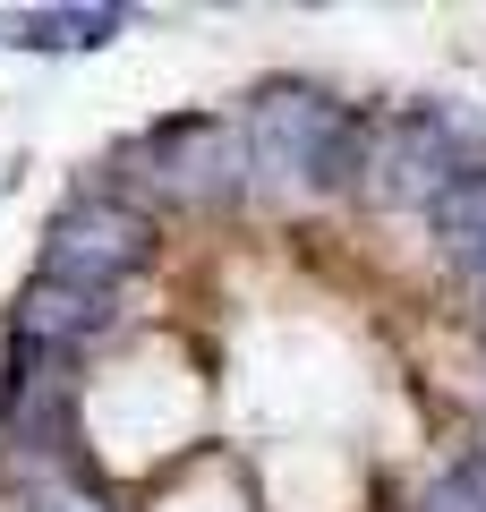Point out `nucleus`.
<instances>
[{
  "instance_id": "1",
  "label": "nucleus",
  "mask_w": 486,
  "mask_h": 512,
  "mask_svg": "<svg viewBox=\"0 0 486 512\" xmlns=\"http://www.w3.org/2000/svg\"><path fill=\"white\" fill-rule=\"evenodd\" d=\"M461 171H486L478 128L452 120V111H401V120L367 128V171L359 188L376 205H435Z\"/></svg>"
},
{
  "instance_id": "2",
  "label": "nucleus",
  "mask_w": 486,
  "mask_h": 512,
  "mask_svg": "<svg viewBox=\"0 0 486 512\" xmlns=\"http://www.w3.org/2000/svg\"><path fill=\"white\" fill-rule=\"evenodd\" d=\"M145 248H154V222L128 197H77V205H60L52 239H43V274L86 299H111L145 265Z\"/></svg>"
},
{
  "instance_id": "3",
  "label": "nucleus",
  "mask_w": 486,
  "mask_h": 512,
  "mask_svg": "<svg viewBox=\"0 0 486 512\" xmlns=\"http://www.w3.org/2000/svg\"><path fill=\"white\" fill-rule=\"evenodd\" d=\"M145 180H154V197H180V205H231L239 188H248V146H239V128L222 120H171L145 137Z\"/></svg>"
},
{
  "instance_id": "4",
  "label": "nucleus",
  "mask_w": 486,
  "mask_h": 512,
  "mask_svg": "<svg viewBox=\"0 0 486 512\" xmlns=\"http://www.w3.org/2000/svg\"><path fill=\"white\" fill-rule=\"evenodd\" d=\"M333 120H342V103H324V94L307 86H273L265 103H256V120L239 128V146H248V171H265V180H299L316 171L324 137H333Z\"/></svg>"
},
{
  "instance_id": "5",
  "label": "nucleus",
  "mask_w": 486,
  "mask_h": 512,
  "mask_svg": "<svg viewBox=\"0 0 486 512\" xmlns=\"http://www.w3.org/2000/svg\"><path fill=\"white\" fill-rule=\"evenodd\" d=\"M103 325H111V299H86V291H69V282L35 274V282L18 291L9 342H26V350H60V342H86V333H103Z\"/></svg>"
},
{
  "instance_id": "6",
  "label": "nucleus",
  "mask_w": 486,
  "mask_h": 512,
  "mask_svg": "<svg viewBox=\"0 0 486 512\" xmlns=\"http://www.w3.org/2000/svg\"><path fill=\"white\" fill-rule=\"evenodd\" d=\"M427 214H435V231H444V248L478 256V248H486V171H461Z\"/></svg>"
},
{
  "instance_id": "7",
  "label": "nucleus",
  "mask_w": 486,
  "mask_h": 512,
  "mask_svg": "<svg viewBox=\"0 0 486 512\" xmlns=\"http://www.w3.org/2000/svg\"><path fill=\"white\" fill-rule=\"evenodd\" d=\"M359 171H367V128L342 111V120H333V137H324V154H316V171H307V188L350 197V188H359Z\"/></svg>"
},
{
  "instance_id": "8",
  "label": "nucleus",
  "mask_w": 486,
  "mask_h": 512,
  "mask_svg": "<svg viewBox=\"0 0 486 512\" xmlns=\"http://www.w3.org/2000/svg\"><path fill=\"white\" fill-rule=\"evenodd\" d=\"M120 9H111V0H94V9H60V43H69V52H103V43H120Z\"/></svg>"
},
{
  "instance_id": "9",
  "label": "nucleus",
  "mask_w": 486,
  "mask_h": 512,
  "mask_svg": "<svg viewBox=\"0 0 486 512\" xmlns=\"http://www.w3.org/2000/svg\"><path fill=\"white\" fill-rule=\"evenodd\" d=\"M26 512H111V504L86 487V478H52V487H35V495H26Z\"/></svg>"
},
{
  "instance_id": "10",
  "label": "nucleus",
  "mask_w": 486,
  "mask_h": 512,
  "mask_svg": "<svg viewBox=\"0 0 486 512\" xmlns=\"http://www.w3.org/2000/svg\"><path fill=\"white\" fill-rule=\"evenodd\" d=\"M9 43H26V52H69V43H60V9H26Z\"/></svg>"
},
{
  "instance_id": "11",
  "label": "nucleus",
  "mask_w": 486,
  "mask_h": 512,
  "mask_svg": "<svg viewBox=\"0 0 486 512\" xmlns=\"http://www.w3.org/2000/svg\"><path fill=\"white\" fill-rule=\"evenodd\" d=\"M418 512H478V504H469V487H461V478H435Z\"/></svg>"
},
{
  "instance_id": "12",
  "label": "nucleus",
  "mask_w": 486,
  "mask_h": 512,
  "mask_svg": "<svg viewBox=\"0 0 486 512\" xmlns=\"http://www.w3.org/2000/svg\"><path fill=\"white\" fill-rule=\"evenodd\" d=\"M469 265H478V299H486V248H478V256H469Z\"/></svg>"
}]
</instances>
